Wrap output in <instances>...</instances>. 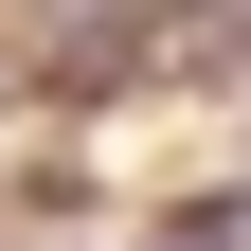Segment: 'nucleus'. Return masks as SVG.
I'll return each instance as SVG.
<instances>
[{"label": "nucleus", "mask_w": 251, "mask_h": 251, "mask_svg": "<svg viewBox=\"0 0 251 251\" xmlns=\"http://www.w3.org/2000/svg\"><path fill=\"white\" fill-rule=\"evenodd\" d=\"M162 251H251V215L215 198V215H162Z\"/></svg>", "instance_id": "nucleus-1"}]
</instances>
